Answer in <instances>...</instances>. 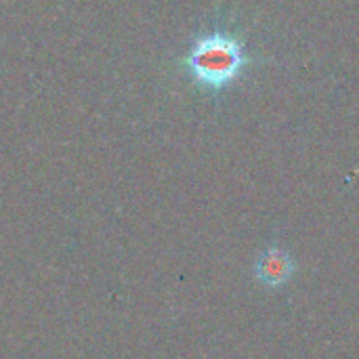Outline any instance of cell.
Returning a JSON list of instances; mask_svg holds the SVG:
<instances>
[{"label":"cell","instance_id":"cell-1","mask_svg":"<svg viewBox=\"0 0 359 359\" xmlns=\"http://www.w3.org/2000/svg\"><path fill=\"white\" fill-rule=\"evenodd\" d=\"M246 65L242 42L223 29L200 36L183 57V69L189 80L204 88L219 93L233 84Z\"/></svg>","mask_w":359,"mask_h":359},{"label":"cell","instance_id":"cell-2","mask_svg":"<svg viewBox=\"0 0 359 359\" xmlns=\"http://www.w3.org/2000/svg\"><path fill=\"white\" fill-rule=\"evenodd\" d=\"M255 273H257V280L263 286L280 288V286L288 284L290 278L294 276V261H292V257L284 248L267 246L261 252V257L257 259Z\"/></svg>","mask_w":359,"mask_h":359}]
</instances>
